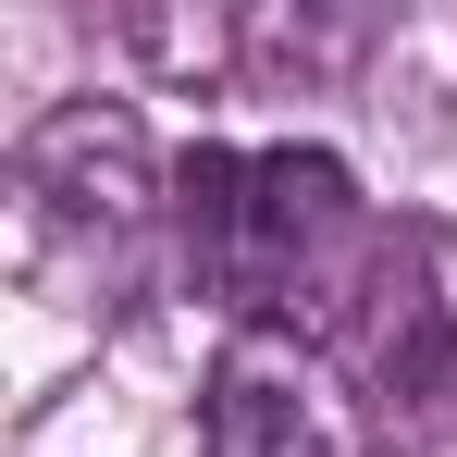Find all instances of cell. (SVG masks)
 <instances>
[{
  "instance_id": "3",
  "label": "cell",
  "mask_w": 457,
  "mask_h": 457,
  "mask_svg": "<svg viewBox=\"0 0 457 457\" xmlns=\"http://www.w3.org/2000/svg\"><path fill=\"white\" fill-rule=\"evenodd\" d=\"M321 346L346 359V383L371 408H445L457 395V223L395 211L371 235V260H359V285H346Z\"/></svg>"
},
{
  "instance_id": "1",
  "label": "cell",
  "mask_w": 457,
  "mask_h": 457,
  "mask_svg": "<svg viewBox=\"0 0 457 457\" xmlns=\"http://www.w3.org/2000/svg\"><path fill=\"white\" fill-rule=\"evenodd\" d=\"M371 211L359 173L334 149H186L173 161V247L186 285L223 309L235 334H334V309L371 260Z\"/></svg>"
},
{
  "instance_id": "2",
  "label": "cell",
  "mask_w": 457,
  "mask_h": 457,
  "mask_svg": "<svg viewBox=\"0 0 457 457\" xmlns=\"http://www.w3.org/2000/svg\"><path fill=\"white\" fill-rule=\"evenodd\" d=\"M161 223H173V173H161L137 99H62V112L25 124V149H12V247H25L37 285L112 309L137 285V260L161 247Z\"/></svg>"
},
{
  "instance_id": "5",
  "label": "cell",
  "mask_w": 457,
  "mask_h": 457,
  "mask_svg": "<svg viewBox=\"0 0 457 457\" xmlns=\"http://www.w3.org/2000/svg\"><path fill=\"white\" fill-rule=\"evenodd\" d=\"M371 50V25L346 12H235V87H321Z\"/></svg>"
},
{
  "instance_id": "4",
  "label": "cell",
  "mask_w": 457,
  "mask_h": 457,
  "mask_svg": "<svg viewBox=\"0 0 457 457\" xmlns=\"http://www.w3.org/2000/svg\"><path fill=\"white\" fill-rule=\"evenodd\" d=\"M198 457H371V395L321 334H223L198 383Z\"/></svg>"
}]
</instances>
